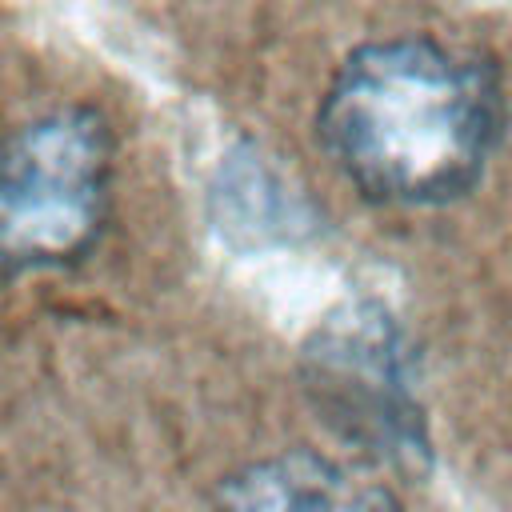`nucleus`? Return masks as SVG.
Instances as JSON below:
<instances>
[{
  "label": "nucleus",
  "instance_id": "nucleus-1",
  "mask_svg": "<svg viewBox=\"0 0 512 512\" xmlns=\"http://www.w3.org/2000/svg\"><path fill=\"white\" fill-rule=\"evenodd\" d=\"M496 120V88L480 64L424 36H396L336 68L316 132L368 200L428 208L480 180Z\"/></svg>",
  "mask_w": 512,
  "mask_h": 512
},
{
  "label": "nucleus",
  "instance_id": "nucleus-2",
  "mask_svg": "<svg viewBox=\"0 0 512 512\" xmlns=\"http://www.w3.org/2000/svg\"><path fill=\"white\" fill-rule=\"evenodd\" d=\"M112 132L92 108H56L0 144V268H60L104 228Z\"/></svg>",
  "mask_w": 512,
  "mask_h": 512
},
{
  "label": "nucleus",
  "instance_id": "nucleus-4",
  "mask_svg": "<svg viewBox=\"0 0 512 512\" xmlns=\"http://www.w3.org/2000/svg\"><path fill=\"white\" fill-rule=\"evenodd\" d=\"M216 512H400V504L380 480L352 464L284 452L240 468L220 488Z\"/></svg>",
  "mask_w": 512,
  "mask_h": 512
},
{
  "label": "nucleus",
  "instance_id": "nucleus-3",
  "mask_svg": "<svg viewBox=\"0 0 512 512\" xmlns=\"http://www.w3.org/2000/svg\"><path fill=\"white\" fill-rule=\"evenodd\" d=\"M300 376L324 424L372 460L412 468L428 456L404 332L380 304L328 312L304 344Z\"/></svg>",
  "mask_w": 512,
  "mask_h": 512
}]
</instances>
